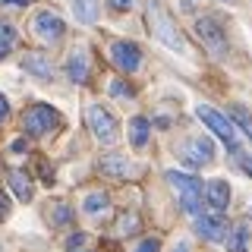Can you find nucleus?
<instances>
[{
    "label": "nucleus",
    "instance_id": "f257e3e1",
    "mask_svg": "<svg viewBox=\"0 0 252 252\" xmlns=\"http://www.w3.org/2000/svg\"><path fill=\"white\" fill-rule=\"evenodd\" d=\"M167 183L173 186V192H177L180 205H183V211L199 218V208L205 205V186L199 177H192V173H183V170H167Z\"/></svg>",
    "mask_w": 252,
    "mask_h": 252
},
{
    "label": "nucleus",
    "instance_id": "f03ea898",
    "mask_svg": "<svg viewBox=\"0 0 252 252\" xmlns=\"http://www.w3.org/2000/svg\"><path fill=\"white\" fill-rule=\"evenodd\" d=\"M195 114H199V120L202 123H208V129L215 132L218 139H224V145L230 148V152H240V139H236V126L227 120L224 114H218L215 107H208V104H199L195 107Z\"/></svg>",
    "mask_w": 252,
    "mask_h": 252
},
{
    "label": "nucleus",
    "instance_id": "7ed1b4c3",
    "mask_svg": "<svg viewBox=\"0 0 252 252\" xmlns=\"http://www.w3.org/2000/svg\"><path fill=\"white\" fill-rule=\"evenodd\" d=\"M148 16H152V32H155V38L161 44H167V47H173V51H186V41H183V35L177 32V26H173V19L167 13L161 10V6L152 0V10H148Z\"/></svg>",
    "mask_w": 252,
    "mask_h": 252
},
{
    "label": "nucleus",
    "instance_id": "20e7f679",
    "mask_svg": "<svg viewBox=\"0 0 252 252\" xmlns=\"http://www.w3.org/2000/svg\"><path fill=\"white\" fill-rule=\"evenodd\" d=\"M57 126H60V114L51 104H35V107L26 110V129L32 136H47Z\"/></svg>",
    "mask_w": 252,
    "mask_h": 252
},
{
    "label": "nucleus",
    "instance_id": "39448f33",
    "mask_svg": "<svg viewBox=\"0 0 252 252\" xmlns=\"http://www.w3.org/2000/svg\"><path fill=\"white\" fill-rule=\"evenodd\" d=\"M195 35H199V41L208 47L215 57H224L227 54V35L215 19H199L195 22Z\"/></svg>",
    "mask_w": 252,
    "mask_h": 252
},
{
    "label": "nucleus",
    "instance_id": "423d86ee",
    "mask_svg": "<svg viewBox=\"0 0 252 252\" xmlns=\"http://www.w3.org/2000/svg\"><path fill=\"white\" fill-rule=\"evenodd\" d=\"M89 126H92L94 139H101V142H114L117 139V117L110 114V110L98 107V104L89 107Z\"/></svg>",
    "mask_w": 252,
    "mask_h": 252
},
{
    "label": "nucleus",
    "instance_id": "0eeeda50",
    "mask_svg": "<svg viewBox=\"0 0 252 252\" xmlns=\"http://www.w3.org/2000/svg\"><path fill=\"white\" fill-rule=\"evenodd\" d=\"M110 60L123 69V73H136L142 66V47L132 41H114L110 44Z\"/></svg>",
    "mask_w": 252,
    "mask_h": 252
},
{
    "label": "nucleus",
    "instance_id": "6e6552de",
    "mask_svg": "<svg viewBox=\"0 0 252 252\" xmlns=\"http://www.w3.org/2000/svg\"><path fill=\"white\" fill-rule=\"evenodd\" d=\"M180 158H183V164L189 167H202V164H208L211 158H215V145H211L208 139H189L180 145Z\"/></svg>",
    "mask_w": 252,
    "mask_h": 252
},
{
    "label": "nucleus",
    "instance_id": "1a4fd4ad",
    "mask_svg": "<svg viewBox=\"0 0 252 252\" xmlns=\"http://www.w3.org/2000/svg\"><path fill=\"white\" fill-rule=\"evenodd\" d=\"M32 29H35V35L41 38V41H60L66 26H63V19L57 13L41 10V13H35V19H32Z\"/></svg>",
    "mask_w": 252,
    "mask_h": 252
},
{
    "label": "nucleus",
    "instance_id": "9d476101",
    "mask_svg": "<svg viewBox=\"0 0 252 252\" xmlns=\"http://www.w3.org/2000/svg\"><path fill=\"white\" fill-rule=\"evenodd\" d=\"M195 230H199L205 240H211V243H218V240H227V220L220 218V215H199L195 218Z\"/></svg>",
    "mask_w": 252,
    "mask_h": 252
},
{
    "label": "nucleus",
    "instance_id": "9b49d317",
    "mask_svg": "<svg viewBox=\"0 0 252 252\" xmlns=\"http://www.w3.org/2000/svg\"><path fill=\"white\" fill-rule=\"evenodd\" d=\"M205 205H211L220 215L230 205V183L227 180H208V186H205Z\"/></svg>",
    "mask_w": 252,
    "mask_h": 252
},
{
    "label": "nucleus",
    "instance_id": "f8f14e48",
    "mask_svg": "<svg viewBox=\"0 0 252 252\" xmlns=\"http://www.w3.org/2000/svg\"><path fill=\"white\" fill-rule=\"evenodd\" d=\"M227 252H252V230H249V220H240V224L230 227V233H227Z\"/></svg>",
    "mask_w": 252,
    "mask_h": 252
},
{
    "label": "nucleus",
    "instance_id": "ddd939ff",
    "mask_svg": "<svg viewBox=\"0 0 252 252\" xmlns=\"http://www.w3.org/2000/svg\"><path fill=\"white\" fill-rule=\"evenodd\" d=\"M6 183H10V189L16 192V199H19V202H29L32 192H35L32 177H29L26 170H10V173H6Z\"/></svg>",
    "mask_w": 252,
    "mask_h": 252
},
{
    "label": "nucleus",
    "instance_id": "4468645a",
    "mask_svg": "<svg viewBox=\"0 0 252 252\" xmlns=\"http://www.w3.org/2000/svg\"><path fill=\"white\" fill-rule=\"evenodd\" d=\"M101 170H104L107 173V177H114V180H126V177H129V161H126V155H104V158H101Z\"/></svg>",
    "mask_w": 252,
    "mask_h": 252
},
{
    "label": "nucleus",
    "instance_id": "2eb2a0df",
    "mask_svg": "<svg viewBox=\"0 0 252 252\" xmlns=\"http://www.w3.org/2000/svg\"><path fill=\"white\" fill-rule=\"evenodd\" d=\"M66 76L73 79V82H85V79H89V57H85L82 47H76V51L69 54V60H66Z\"/></svg>",
    "mask_w": 252,
    "mask_h": 252
},
{
    "label": "nucleus",
    "instance_id": "dca6fc26",
    "mask_svg": "<svg viewBox=\"0 0 252 252\" xmlns=\"http://www.w3.org/2000/svg\"><path fill=\"white\" fill-rule=\"evenodd\" d=\"M22 66L29 69L32 76H38V79H51L54 76V66H51V60L44 57V54H26V60H22Z\"/></svg>",
    "mask_w": 252,
    "mask_h": 252
},
{
    "label": "nucleus",
    "instance_id": "f3484780",
    "mask_svg": "<svg viewBox=\"0 0 252 252\" xmlns=\"http://www.w3.org/2000/svg\"><path fill=\"white\" fill-rule=\"evenodd\" d=\"M129 142L136 148L148 142V120H145V117H132V123H129Z\"/></svg>",
    "mask_w": 252,
    "mask_h": 252
},
{
    "label": "nucleus",
    "instance_id": "a211bd4d",
    "mask_svg": "<svg viewBox=\"0 0 252 252\" xmlns=\"http://www.w3.org/2000/svg\"><path fill=\"white\" fill-rule=\"evenodd\" d=\"M73 10L82 22H94L98 19V0H73Z\"/></svg>",
    "mask_w": 252,
    "mask_h": 252
},
{
    "label": "nucleus",
    "instance_id": "6ab92c4d",
    "mask_svg": "<svg viewBox=\"0 0 252 252\" xmlns=\"http://www.w3.org/2000/svg\"><path fill=\"white\" fill-rule=\"evenodd\" d=\"M13 44H16V29L10 22H0V60L13 51Z\"/></svg>",
    "mask_w": 252,
    "mask_h": 252
},
{
    "label": "nucleus",
    "instance_id": "aec40b11",
    "mask_svg": "<svg viewBox=\"0 0 252 252\" xmlns=\"http://www.w3.org/2000/svg\"><path fill=\"white\" fill-rule=\"evenodd\" d=\"M47 220H51V224H69V220H73V211L63 202H54L51 208H47Z\"/></svg>",
    "mask_w": 252,
    "mask_h": 252
},
{
    "label": "nucleus",
    "instance_id": "412c9836",
    "mask_svg": "<svg viewBox=\"0 0 252 252\" xmlns=\"http://www.w3.org/2000/svg\"><path fill=\"white\" fill-rule=\"evenodd\" d=\"M233 120H236V126H240V129L252 139V114H249L243 104H233Z\"/></svg>",
    "mask_w": 252,
    "mask_h": 252
},
{
    "label": "nucleus",
    "instance_id": "4be33fe9",
    "mask_svg": "<svg viewBox=\"0 0 252 252\" xmlns=\"http://www.w3.org/2000/svg\"><path fill=\"white\" fill-rule=\"evenodd\" d=\"M104 205H107V195L104 192H92L89 199H85V211H89V215H98Z\"/></svg>",
    "mask_w": 252,
    "mask_h": 252
},
{
    "label": "nucleus",
    "instance_id": "5701e85b",
    "mask_svg": "<svg viewBox=\"0 0 252 252\" xmlns=\"http://www.w3.org/2000/svg\"><path fill=\"white\" fill-rule=\"evenodd\" d=\"M136 227H139V218L132 215V211H126L120 218V233H136Z\"/></svg>",
    "mask_w": 252,
    "mask_h": 252
},
{
    "label": "nucleus",
    "instance_id": "b1692460",
    "mask_svg": "<svg viewBox=\"0 0 252 252\" xmlns=\"http://www.w3.org/2000/svg\"><path fill=\"white\" fill-rule=\"evenodd\" d=\"M236 164H240V167L252 177V155L249 152H243V148H240V152H236Z\"/></svg>",
    "mask_w": 252,
    "mask_h": 252
},
{
    "label": "nucleus",
    "instance_id": "393cba45",
    "mask_svg": "<svg viewBox=\"0 0 252 252\" xmlns=\"http://www.w3.org/2000/svg\"><path fill=\"white\" fill-rule=\"evenodd\" d=\"M110 92H114V94H117V98H132V92H129V89H126V85L120 82V79H117V82H114V85H110Z\"/></svg>",
    "mask_w": 252,
    "mask_h": 252
},
{
    "label": "nucleus",
    "instance_id": "a878e982",
    "mask_svg": "<svg viewBox=\"0 0 252 252\" xmlns=\"http://www.w3.org/2000/svg\"><path fill=\"white\" fill-rule=\"evenodd\" d=\"M136 252H158V240H142V246Z\"/></svg>",
    "mask_w": 252,
    "mask_h": 252
},
{
    "label": "nucleus",
    "instance_id": "bb28decb",
    "mask_svg": "<svg viewBox=\"0 0 252 252\" xmlns=\"http://www.w3.org/2000/svg\"><path fill=\"white\" fill-rule=\"evenodd\" d=\"M6 117H10V101L0 94V120H6Z\"/></svg>",
    "mask_w": 252,
    "mask_h": 252
},
{
    "label": "nucleus",
    "instance_id": "cd10ccee",
    "mask_svg": "<svg viewBox=\"0 0 252 252\" xmlns=\"http://www.w3.org/2000/svg\"><path fill=\"white\" fill-rule=\"evenodd\" d=\"M110 6H114V10H129L132 0H110Z\"/></svg>",
    "mask_w": 252,
    "mask_h": 252
},
{
    "label": "nucleus",
    "instance_id": "c85d7f7f",
    "mask_svg": "<svg viewBox=\"0 0 252 252\" xmlns=\"http://www.w3.org/2000/svg\"><path fill=\"white\" fill-rule=\"evenodd\" d=\"M26 148H29L26 139H16V142H13V152H26Z\"/></svg>",
    "mask_w": 252,
    "mask_h": 252
},
{
    "label": "nucleus",
    "instance_id": "c756f323",
    "mask_svg": "<svg viewBox=\"0 0 252 252\" xmlns=\"http://www.w3.org/2000/svg\"><path fill=\"white\" fill-rule=\"evenodd\" d=\"M82 240H85V236H82V233H76V236H69V249H76V246H79V243H82Z\"/></svg>",
    "mask_w": 252,
    "mask_h": 252
},
{
    "label": "nucleus",
    "instance_id": "7c9ffc66",
    "mask_svg": "<svg viewBox=\"0 0 252 252\" xmlns=\"http://www.w3.org/2000/svg\"><path fill=\"white\" fill-rule=\"evenodd\" d=\"M0 3H10V6H29V0H0Z\"/></svg>",
    "mask_w": 252,
    "mask_h": 252
},
{
    "label": "nucleus",
    "instance_id": "2f4dec72",
    "mask_svg": "<svg viewBox=\"0 0 252 252\" xmlns=\"http://www.w3.org/2000/svg\"><path fill=\"white\" fill-rule=\"evenodd\" d=\"M3 215H6V195L0 192V218H3Z\"/></svg>",
    "mask_w": 252,
    "mask_h": 252
},
{
    "label": "nucleus",
    "instance_id": "473e14b6",
    "mask_svg": "<svg viewBox=\"0 0 252 252\" xmlns=\"http://www.w3.org/2000/svg\"><path fill=\"white\" fill-rule=\"evenodd\" d=\"M173 252H189V243H180V246H173Z\"/></svg>",
    "mask_w": 252,
    "mask_h": 252
}]
</instances>
